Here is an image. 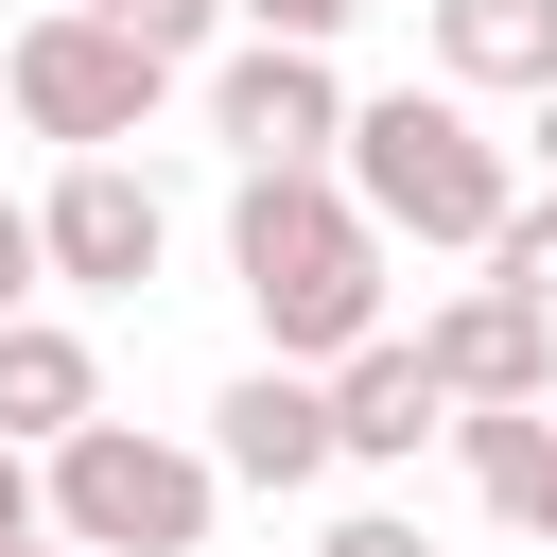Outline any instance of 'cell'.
I'll list each match as a JSON object with an SVG mask.
<instances>
[{"label": "cell", "mask_w": 557, "mask_h": 557, "mask_svg": "<svg viewBox=\"0 0 557 557\" xmlns=\"http://www.w3.org/2000/svg\"><path fill=\"white\" fill-rule=\"evenodd\" d=\"M226 278L261 313V366H331L383 331V226L331 174H244L226 191Z\"/></svg>", "instance_id": "6da1fadb"}, {"label": "cell", "mask_w": 557, "mask_h": 557, "mask_svg": "<svg viewBox=\"0 0 557 557\" xmlns=\"http://www.w3.org/2000/svg\"><path fill=\"white\" fill-rule=\"evenodd\" d=\"M331 191L383 226V244H487L505 226V139L453 104V87H383V104H348V139H331Z\"/></svg>", "instance_id": "7a4b0ae2"}, {"label": "cell", "mask_w": 557, "mask_h": 557, "mask_svg": "<svg viewBox=\"0 0 557 557\" xmlns=\"http://www.w3.org/2000/svg\"><path fill=\"white\" fill-rule=\"evenodd\" d=\"M209 505H226V470L191 435H139V418H70L35 453V522L70 557H209Z\"/></svg>", "instance_id": "3957f363"}, {"label": "cell", "mask_w": 557, "mask_h": 557, "mask_svg": "<svg viewBox=\"0 0 557 557\" xmlns=\"http://www.w3.org/2000/svg\"><path fill=\"white\" fill-rule=\"evenodd\" d=\"M157 52H122L87 0H52V17H17V52H0V122L17 139H70V157H122L139 122H157Z\"/></svg>", "instance_id": "277c9868"}, {"label": "cell", "mask_w": 557, "mask_h": 557, "mask_svg": "<svg viewBox=\"0 0 557 557\" xmlns=\"http://www.w3.org/2000/svg\"><path fill=\"white\" fill-rule=\"evenodd\" d=\"M157 244H174V209H157L139 157H70V174L35 191V278H70V296H139Z\"/></svg>", "instance_id": "5b68a950"}, {"label": "cell", "mask_w": 557, "mask_h": 557, "mask_svg": "<svg viewBox=\"0 0 557 557\" xmlns=\"http://www.w3.org/2000/svg\"><path fill=\"white\" fill-rule=\"evenodd\" d=\"M209 139H226L244 174H331V139H348V87H331V52H278V35H244V52L209 70Z\"/></svg>", "instance_id": "8992f818"}, {"label": "cell", "mask_w": 557, "mask_h": 557, "mask_svg": "<svg viewBox=\"0 0 557 557\" xmlns=\"http://www.w3.org/2000/svg\"><path fill=\"white\" fill-rule=\"evenodd\" d=\"M313 383H331V470H418V453L453 435V400H435L418 331H366V348H331Z\"/></svg>", "instance_id": "52a82bcc"}, {"label": "cell", "mask_w": 557, "mask_h": 557, "mask_svg": "<svg viewBox=\"0 0 557 557\" xmlns=\"http://www.w3.org/2000/svg\"><path fill=\"white\" fill-rule=\"evenodd\" d=\"M209 470L261 487V505H296V487L331 470V383H313V366H244V383L209 400Z\"/></svg>", "instance_id": "ba28073f"}, {"label": "cell", "mask_w": 557, "mask_h": 557, "mask_svg": "<svg viewBox=\"0 0 557 557\" xmlns=\"http://www.w3.org/2000/svg\"><path fill=\"white\" fill-rule=\"evenodd\" d=\"M418 366H435V400H557V313H522V296H435L418 313Z\"/></svg>", "instance_id": "9c48e42d"}, {"label": "cell", "mask_w": 557, "mask_h": 557, "mask_svg": "<svg viewBox=\"0 0 557 557\" xmlns=\"http://www.w3.org/2000/svg\"><path fill=\"white\" fill-rule=\"evenodd\" d=\"M70 418H104V348L70 313H0V453H52Z\"/></svg>", "instance_id": "30bf717a"}, {"label": "cell", "mask_w": 557, "mask_h": 557, "mask_svg": "<svg viewBox=\"0 0 557 557\" xmlns=\"http://www.w3.org/2000/svg\"><path fill=\"white\" fill-rule=\"evenodd\" d=\"M435 87L487 104V87H557V0H435Z\"/></svg>", "instance_id": "8fae6325"}, {"label": "cell", "mask_w": 557, "mask_h": 557, "mask_svg": "<svg viewBox=\"0 0 557 557\" xmlns=\"http://www.w3.org/2000/svg\"><path fill=\"white\" fill-rule=\"evenodd\" d=\"M470 261H487V296H522V313H557V191H505V226H487Z\"/></svg>", "instance_id": "7c38bea8"}, {"label": "cell", "mask_w": 557, "mask_h": 557, "mask_svg": "<svg viewBox=\"0 0 557 557\" xmlns=\"http://www.w3.org/2000/svg\"><path fill=\"white\" fill-rule=\"evenodd\" d=\"M87 17H104V35H122V52H157V70H191V52H209V17H226V0H87Z\"/></svg>", "instance_id": "4fadbf2b"}, {"label": "cell", "mask_w": 557, "mask_h": 557, "mask_svg": "<svg viewBox=\"0 0 557 557\" xmlns=\"http://www.w3.org/2000/svg\"><path fill=\"white\" fill-rule=\"evenodd\" d=\"M226 17H244V35H278V52H331L366 0H226Z\"/></svg>", "instance_id": "5bb4252c"}, {"label": "cell", "mask_w": 557, "mask_h": 557, "mask_svg": "<svg viewBox=\"0 0 557 557\" xmlns=\"http://www.w3.org/2000/svg\"><path fill=\"white\" fill-rule=\"evenodd\" d=\"M313 557H435V540H418V522H400V505H348V522H331V540H313Z\"/></svg>", "instance_id": "9a60e30c"}, {"label": "cell", "mask_w": 557, "mask_h": 557, "mask_svg": "<svg viewBox=\"0 0 557 557\" xmlns=\"http://www.w3.org/2000/svg\"><path fill=\"white\" fill-rule=\"evenodd\" d=\"M35 296H52V278H35V209L0 191V313H35Z\"/></svg>", "instance_id": "2e32d148"}, {"label": "cell", "mask_w": 557, "mask_h": 557, "mask_svg": "<svg viewBox=\"0 0 557 557\" xmlns=\"http://www.w3.org/2000/svg\"><path fill=\"white\" fill-rule=\"evenodd\" d=\"M35 540V453H0V557Z\"/></svg>", "instance_id": "e0dca14e"}, {"label": "cell", "mask_w": 557, "mask_h": 557, "mask_svg": "<svg viewBox=\"0 0 557 557\" xmlns=\"http://www.w3.org/2000/svg\"><path fill=\"white\" fill-rule=\"evenodd\" d=\"M505 522H522V540H557V453H540V487H522V505H505Z\"/></svg>", "instance_id": "ac0fdd59"}, {"label": "cell", "mask_w": 557, "mask_h": 557, "mask_svg": "<svg viewBox=\"0 0 557 557\" xmlns=\"http://www.w3.org/2000/svg\"><path fill=\"white\" fill-rule=\"evenodd\" d=\"M540 174H557V87H540Z\"/></svg>", "instance_id": "d6986e66"}, {"label": "cell", "mask_w": 557, "mask_h": 557, "mask_svg": "<svg viewBox=\"0 0 557 557\" xmlns=\"http://www.w3.org/2000/svg\"><path fill=\"white\" fill-rule=\"evenodd\" d=\"M17 557H70V540H52V522H35V540H17Z\"/></svg>", "instance_id": "ffe728a7"}]
</instances>
